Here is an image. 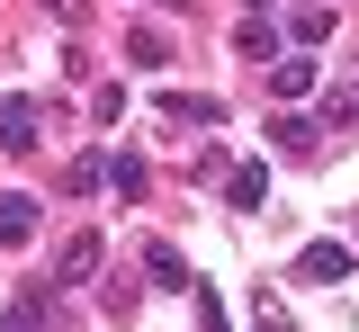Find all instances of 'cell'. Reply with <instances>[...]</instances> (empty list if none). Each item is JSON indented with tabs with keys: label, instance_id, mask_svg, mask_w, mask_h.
<instances>
[{
	"label": "cell",
	"instance_id": "cell-1",
	"mask_svg": "<svg viewBox=\"0 0 359 332\" xmlns=\"http://www.w3.org/2000/svg\"><path fill=\"white\" fill-rule=\"evenodd\" d=\"M36 135H45V108L9 90V99H0V153H45Z\"/></svg>",
	"mask_w": 359,
	"mask_h": 332
},
{
	"label": "cell",
	"instance_id": "cell-2",
	"mask_svg": "<svg viewBox=\"0 0 359 332\" xmlns=\"http://www.w3.org/2000/svg\"><path fill=\"white\" fill-rule=\"evenodd\" d=\"M0 332H54V287L27 279L18 296H9V314H0Z\"/></svg>",
	"mask_w": 359,
	"mask_h": 332
},
{
	"label": "cell",
	"instance_id": "cell-3",
	"mask_svg": "<svg viewBox=\"0 0 359 332\" xmlns=\"http://www.w3.org/2000/svg\"><path fill=\"white\" fill-rule=\"evenodd\" d=\"M171 126H224V99H207V90H162L153 99Z\"/></svg>",
	"mask_w": 359,
	"mask_h": 332
},
{
	"label": "cell",
	"instance_id": "cell-4",
	"mask_svg": "<svg viewBox=\"0 0 359 332\" xmlns=\"http://www.w3.org/2000/svg\"><path fill=\"white\" fill-rule=\"evenodd\" d=\"M261 198H269L261 162H233V171H224V207H233V216H261Z\"/></svg>",
	"mask_w": 359,
	"mask_h": 332
},
{
	"label": "cell",
	"instance_id": "cell-5",
	"mask_svg": "<svg viewBox=\"0 0 359 332\" xmlns=\"http://www.w3.org/2000/svg\"><path fill=\"white\" fill-rule=\"evenodd\" d=\"M297 270H306V279H351L359 251H351V242H306V251H297Z\"/></svg>",
	"mask_w": 359,
	"mask_h": 332
},
{
	"label": "cell",
	"instance_id": "cell-6",
	"mask_svg": "<svg viewBox=\"0 0 359 332\" xmlns=\"http://www.w3.org/2000/svg\"><path fill=\"white\" fill-rule=\"evenodd\" d=\"M36 216H45V207L27 189H0V242H36Z\"/></svg>",
	"mask_w": 359,
	"mask_h": 332
},
{
	"label": "cell",
	"instance_id": "cell-7",
	"mask_svg": "<svg viewBox=\"0 0 359 332\" xmlns=\"http://www.w3.org/2000/svg\"><path fill=\"white\" fill-rule=\"evenodd\" d=\"M269 144H278V153H287V162H314V153H323V135H314L306 117H287V108H278V117H269Z\"/></svg>",
	"mask_w": 359,
	"mask_h": 332
},
{
	"label": "cell",
	"instance_id": "cell-8",
	"mask_svg": "<svg viewBox=\"0 0 359 332\" xmlns=\"http://www.w3.org/2000/svg\"><path fill=\"white\" fill-rule=\"evenodd\" d=\"M90 270H99V234H90V225H81V234H72V242H63V251H54V279H63V287H81Z\"/></svg>",
	"mask_w": 359,
	"mask_h": 332
},
{
	"label": "cell",
	"instance_id": "cell-9",
	"mask_svg": "<svg viewBox=\"0 0 359 332\" xmlns=\"http://www.w3.org/2000/svg\"><path fill=\"white\" fill-rule=\"evenodd\" d=\"M126 63H135V72H162V63H171V36L135 18V27H126Z\"/></svg>",
	"mask_w": 359,
	"mask_h": 332
},
{
	"label": "cell",
	"instance_id": "cell-10",
	"mask_svg": "<svg viewBox=\"0 0 359 332\" xmlns=\"http://www.w3.org/2000/svg\"><path fill=\"white\" fill-rule=\"evenodd\" d=\"M269 90H278V108L306 99V90H314V63H306V54H278V63H269Z\"/></svg>",
	"mask_w": 359,
	"mask_h": 332
},
{
	"label": "cell",
	"instance_id": "cell-11",
	"mask_svg": "<svg viewBox=\"0 0 359 332\" xmlns=\"http://www.w3.org/2000/svg\"><path fill=\"white\" fill-rule=\"evenodd\" d=\"M108 189L144 207V189H153V162H144V153H117V162H108Z\"/></svg>",
	"mask_w": 359,
	"mask_h": 332
},
{
	"label": "cell",
	"instance_id": "cell-12",
	"mask_svg": "<svg viewBox=\"0 0 359 332\" xmlns=\"http://www.w3.org/2000/svg\"><path fill=\"white\" fill-rule=\"evenodd\" d=\"M233 54H252V63H278V27H269V18H243V27H233Z\"/></svg>",
	"mask_w": 359,
	"mask_h": 332
},
{
	"label": "cell",
	"instance_id": "cell-13",
	"mask_svg": "<svg viewBox=\"0 0 359 332\" xmlns=\"http://www.w3.org/2000/svg\"><path fill=\"white\" fill-rule=\"evenodd\" d=\"M144 270H153L162 287H189V270H180V251H171V242H144Z\"/></svg>",
	"mask_w": 359,
	"mask_h": 332
},
{
	"label": "cell",
	"instance_id": "cell-14",
	"mask_svg": "<svg viewBox=\"0 0 359 332\" xmlns=\"http://www.w3.org/2000/svg\"><path fill=\"white\" fill-rule=\"evenodd\" d=\"M323 36H332V9L306 0V9H297V46H323Z\"/></svg>",
	"mask_w": 359,
	"mask_h": 332
},
{
	"label": "cell",
	"instance_id": "cell-15",
	"mask_svg": "<svg viewBox=\"0 0 359 332\" xmlns=\"http://www.w3.org/2000/svg\"><path fill=\"white\" fill-rule=\"evenodd\" d=\"M63 180H72V198H90L99 180H108V162H99V153H72V171H63Z\"/></svg>",
	"mask_w": 359,
	"mask_h": 332
},
{
	"label": "cell",
	"instance_id": "cell-16",
	"mask_svg": "<svg viewBox=\"0 0 359 332\" xmlns=\"http://www.w3.org/2000/svg\"><path fill=\"white\" fill-rule=\"evenodd\" d=\"M90 117H99V126H117V117H126V90H117V81H99V90H90Z\"/></svg>",
	"mask_w": 359,
	"mask_h": 332
},
{
	"label": "cell",
	"instance_id": "cell-17",
	"mask_svg": "<svg viewBox=\"0 0 359 332\" xmlns=\"http://www.w3.org/2000/svg\"><path fill=\"white\" fill-rule=\"evenodd\" d=\"M323 117H332V126H359V81H351V90H332V99H323Z\"/></svg>",
	"mask_w": 359,
	"mask_h": 332
},
{
	"label": "cell",
	"instance_id": "cell-18",
	"mask_svg": "<svg viewBox=\"0 0 359 332\" xmlns=\"http://www.w3.org/2000/svg\"><path fill=\"white\" fill-rule=\"evenodd\" d=\"M198 332H233V324H224V296H216V287L198 296Z\"/></svg>",
	"mask_w": 359,
	"mask_h": 332
},
{
	"label": "cell",
	"instance_id": "cell-19",
	"mask_svg": "<svg viewBox=\"0 0 359 332\" xmlns=\"http://www.w3.org/2000/svg\"><path fill=\"white\" fill-rule=\"evenodd\" d=\"M36 9H54V18H72V27L90 18V0H36Z\"/></svg>",
	"mask_w": 359,
	"mask_h": 332
},
{
	"label": "cell",
	"instance_id": "cell-20",
	"mask_svg": "<svg viewBox=\"0 0 359 332\" xmlns=\"http://www.w3.org/2000/svg\"><path fill=\"white\" fill-rule=\"evenodd\" d=\"M261 332H287V314H278V305H269V296H261Z\"/></svg>",
	"mask_w": 359,
	"mask_h": 332
},
{
	"label": "cell",
	"instance_id": "cell-21",
	"mask_svg": "<svg viewBox=\"0 0 359 332\" xmlns=\"http://www.w3.org/2000/svg\"><path fill=\"white\" fill-rule=\"evenodd\" d=\"M243 9H252V18H269V9H278V0H243Z\"/></svg>",
	"mask_w": 359,
	"mask_h": 332
}]
</instances>
